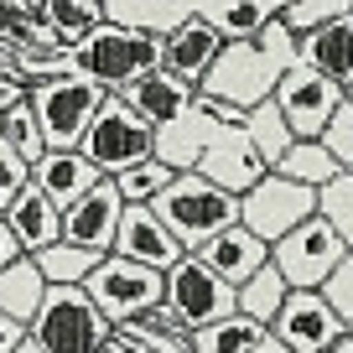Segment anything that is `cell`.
I'll return each mask as SVG.
<instances>
[{"label": "cell", "instance_id": "1", "mask_svg": "<svg viewBox=\"0 0 353 353\" xmlns=\"http://www.w3.org/2000/svg\"><path fill=\"white\" fill-rule=\"evenodd\" d=\"M296 68V37L281 26V16L265 26L254 42H234L219 52V63L208 68V78L198 83L203 99L229 104V110L250 114L254 104L276 99V83Z\"/></svg>", "mask_w": 353, "mask_h": 353}, {"label": "cell", "instance_id": "2", "mask_svg": "<svg viewBox=\"0 0 353 353\" xmlns=\"http://www.w3.org/2000/svg\"><path fill=\"white\" fill-rule=\"evenodd\" d=\"M151 213L166 223V234L182 244V254H198L213 234L239 223V198H229L223 188H213L208 176H198V172H182V176H172V188L151 203Z\"/></svg>", "mask_w": 353, "mask_h": 353}, {"label": "cell", "instance_id": "3", "mask_svg": "<svg viewBox=\"0 0 353 353\" xmlns=\"http://www.w3.org/2000/svg\"><path fill=\"white\" fill-rule=\"evenodd\" d=\"M161 52H166V42H151V37L130 32V26L104 21L73 52V73L88 78V83H99L104 94H125V88H135L141 78H151L161 68Z\"/></svg>", "mask_w": 353, "mask_h": 353}, {"label": "cell", "instance_id": "4", "mask_svg": "<svg viewBox=\"0 0 353 353\" xmlns=\"http://www.w3.org/2000/svg\"><path fill=\"white\" fill-rule=\"evenodd\" d=\"M26 338L42 353H104L114 338V327L104 322V312L88 301L83 286H47L42 312L32 317Z\"/></svg>", "mask_w": 353, "mask_h": 353}, {"label": "cell", "instance_id": "5", "mask_svg": "<svg viewBox=\"0 0 353 353\" xmlns=\"http://www.w3.org/2000/svg\"><path fill=\"white\" fill-rule=\"evenodd\" d=\"M83 161L94 166L99 176H125L130 166H145V161H156V130L141 120L135 110H125V99L120 94H110L104 99V110L94 114V125H88V135H83Z\"/></svg>", "mask_w": 353, "mask_h": 353}, {"label": "cell", "instance_id": "6", "mask_svg": "<svg viewBox=\"0 0 353 353\" xmlns=\"http://www.w3.org/2000/svg\"><path fill=\"white\" fill-rule=\"evenodd\" d=\"M104 99H110V94H104L99 83L78 78V73L52 78V83H37L32 94H26L37 125H42L47 151H78L83 135H88V125H94V114L104 110Z\"/></svg>", "mask_w": 353, "mask_h": 353}, {"label": "cell", "instance_id": "7", "mask_svg": "<svg viewBox=\"0 0 353 353\" xmlns=\"http://www.w3.org/2000/svg\"><path fill=\"white\" fill-rule=\"evenodd\" d=\"M83 291H88V301L104 312V322L120 327V322L145 317V312L161 307L166 276L161 270H145V265H130V260H120V254H104V260L94 265V276L83 281Z\"/></svg>", "mask_w": 353, "mask_h": 353}, {"label": "cell", "instance_id": "8", "mask_svg": "<svg viewBox=\"0 0 353 353\" xmlns=\"http://www.w3.org/2000/svg\"><path fill=\"white\" fill-rule=\"evenodd\" d=\"M307 219H317V192L301 188V182H286V176H276V172H265L260 182L239 198V223L260 244H281Z\"/></svg>", "mask_w": 353, "mask_h": 353}, {"label": "cell", "instance_id": "9", "mask_svg": "<svg viewBox=\"0 0 353 353\" xmlns=\"http://www.w3.org/2000/svg\"><path fill=\"white\" fill-rule=\"evenodd\" d=\"M343 260H348V244L332 234V223L322 213L307 219L301 229H291L281 244H270V265L281 270V281L291 291H317Z\"/></svg>", "mask_w": 353, "mask_h": 353}, {"label": "cell", "instance_id": "10", "mask_svg": "<svg viewBox=\"0 0 353 353\" xmlns=\"http://www.w3.org/2000/svg\"><path fill=\"white\" fill-rule=\"evenodd\" d=\"M161 307L172 312L188 332H203V327H213V322L234 317V286H223L198 254H182V260L166 270Z\"/></svg>", "mask_w": 353, "mask_h": 353}, {"label": "cell", "instance_id": "11", "mask_svg": "<svg viewBox=\"0 0 353 353\" xmlns=\"http://www.w3.org/2000/svg\"><path fill=\"white\" fill-rule=\"evenodd\" d=\"M343 99H348V94H343L338 83H327L322 73H312L301 57H296V68L276 83V110L286 114L291 141H317V135L327 130V120L343 110Z\"/></svg>", "mask_w": 353, "mask_h": 353}, {"label": "cell", "instance_id": "12", "mask_svg": "<svg viewBox=\"0 0 353 353\" xmlns=\"http://www.w3.org/2000/svg\"><path fill=\"white\" fill-rule=\"evenodd\" d=\"M223 130V120H219V104L213 99H192L188 110L176 114V120H166L161 130H156V161L166 166V172H198V161H203V151H208V141Z\"/></svg>", "mask_w": 353, "mask_h": 353}, {"label": "cell", "instance_id": "13", "mask_svg": "<svg viewBox=\"0 0 353 353\" xmlns=\"http://www.w3.org/2000/svg\"><path fill=\"white\" fill-rule=\"evenodd\" d=\"M270 338H281L291 353H327L332 343L348 332V322L332 317V307L317 296V291H291L286 307H281V317L270 322Z\"/></svg>", "mask_w": 353, "mask_h": 353}, {"label": "cell", "instance_id": "14", "mask_svg": "<svg viewBox=\"0 0 353 353\" xmlns=\"http://www.w3.org/2000/svg\"><path fill=\"white\" fill-rule=\"evenodd\" d=\"M265 172H270V166H265L260 156H254V145L244 141V130H239V125H223V130L208 141L203 161H198V176H208L213 188H223L229 198H244V192H250Z\"/></svg>", "mask_w": 353, "mask_h": 353}, {"label": "cell", "instance_id": "15", "mask_svg": "<svg viewBox=\"0 0 353 353\" xmlns=\"http://www.w3.org/2000/svg\"><path fill=\"white\" fill-rule=\"evenodd\" d=\"M120 213H125V203H120V192H114V182L104 176L83 203H73V208L63 213V239L78 244V250H88V254H110L114 234H120Z\"/></svg>", "mask_w": 353, "mask_h": 353}, {"label": "cell", "instance_id": "16", "mask_svg": "<svg viewBox=\"0 0 353 353\" xmlns=\"http://www.w3.org/2000/svg\"><path fill=\"white\" fill-rule=\"evenodd\" d=\"M110 254H120V260H130V265H145V270H161V276H166V270L182 260V244L166 234V223L156 219L151 208H125Z\"/></svg>", "mask_w": 353, "mask_h": 353}, {"label": "cell", "instance_id": "17", "mask_svg": "<svg viewBox=\"0 0 353 353\" xmlns=\"http://www.w3.org/2000/svg\"><path fill=\"white\" fill-rule=\"evenodd\" d=\"M198 260L208 265L213 276L223 281V286H234L239 291L250 276H260L265 265H270V244H260L244 223H234V229H223V234H213L208 244L198 250Z\"/></svg>", "mask_w": 353, "mask_h": 353}, {"label": "cell", "instance_id": "18", "mask_svg": "<svg viewBox=\"0 0 353 353\" xmlns=\"http://www.w3.org/2000/svg\"><path fill=\"white\" fill-rule=\"evenodd\" d=\"M99 182H104V176L83 161V151H47L42 161L32 166V188L42 192L57 213H68L73 203H83Z\"/></svg>", "mask_w": 353, "mask_h": 353}, {"label": "cell", "instance_id": "19", "mask_svg": "<svg viewBox=\"0 0 353 353\" xmlns=\"http://www.w3.org/2000/svg\"><path fill=\"white\" fill-rule=\"evenodd\" d=\"M276 16H281V0H203L198 6V21L208 26L223 47L254 42Z\"/></svg>", "mask_w": 353, "mask_h": 353}, {"label": "cell", "instance_id": "20", "mask_svg": "<svg viewBox=\"0 0 353 353\" xmlns=\"http://www.w3.org/2000/svg\"><path fill=\"white\" fill-rule=\"evenodd\" d=\"M296 57L312 68V73H322L327 83H338L343 94H348V88H353V16H343V21L301 37Z\"/></svg>", "mask_w": 353, "mask_h": 353}, {"label": "cell", "instance_id": "21", "mask_svg": "<svg viewBox=\"0 0 353 353\" xmlns=\"http://www.w3.org/2000/svg\"><path fill=\"white\" fill-rule=\"evenodd\" d=\"M192 16H198V6H188V0H104V21L130 26V32L151 37V42H166Z\"/></svg>", "mask_w": 353, "mask_h": 353}, {"label": "cell", "instance_id": "22", "mask_svg": "<svg viewBox=\"0 0 353 353\" xmlns=\"http://www.w3.org/2000/svg\"><path fill=\"white\" fill-rule=\"evenodd\" d=\"M219 52H223V42L208 32V26L192 16L188 26H176L172 37H166V52H161V68L172 78H182L188 88H198L203 78H208V68L219 63Z\"/></svg>", "mask_w": 353, "mask_h": 353}, {"label": "cell", "instance_id": "23", "mask_svg": "<svg viewBox=\"0 0 353 353\" xmlns=\"http://www.w3.org/2000/svg\"><path fill=\"white\" fill-rule=\"evenodd\" d=\"M6 229L16 234V244H21L26 260H37L42 250H52V244L63 239V213H57L37 188H26L21 198L6 208Z\"/></svg>", "mask_w": 353, "mask_h": 353}, {"label": "cell", "instance_id": "24", "mask_svg": "<svg viewBox=\"0 0 353 353\" xmlns=\"http://www.w3.org/2000/svg\"><path fill=\"white\" fill-rule=\"evenodd\" d=\"M120 99H125V110H135L145 125H151V130H161L166 120H176V114L198 99V88H188L182 78L166 73V68H156L151 78H141L135 88H125Z\"/></svg>", "mask_w": 353, "mask_h": 353}, {"label": "cell", "instance_id": "25", "mask_svg": "<svg viewBox=\"0 0 353 353\" xmlns=\"http://www.w3.org/2000/svg\"><path fill=\"white\" fill-rule=\"evenodd\" d=\"M42 296H47V281H42V270H37V260L21 254L11 270H0V317L32 327V317L42 312Z\"/></svg>", "mask_w": 353, "mask_h": 353}, {"label": "cell", "instance_id": "26", "mask_svg": "<svg viewBox=\"0 0 353 353\" xmlns=\"http://www.w3.org/2000/svg\"><path fill=\"white\" fill-rule=\"evenodd\" d=\"M114 338L135 343L141 353H192V332L182 327V322H176L166 307L145 312V317H130V322H120V327H114Z\"/></svg>", "mask_w": 353, "mask_h": 353}, {"label": "cell", "instance_id": "27", "mask_svg": "<svg viewBox=\"0 0 353 353\" xmlns=\"http://www.w3.org/2000/svg\"><path fill=\"white\" fill-rule=\"evenodd\" d=\"M239 130H244V141L254 145V156H260L265 166H270V172H276L281 166V156L291 151V125H286V114L276 110V99H265V104H254L250 114H244L239 120Z\"/></svg>", "mask_w": 353, "mask_h": 353}, {"label": "cell", "instance_id": "28", "mask_svg": "<svg viewBox=\"0 0 353 353\" xmlns=\"http://www.w3.org/2000/svg\"><path fill=\"white\" fill-rule=\"evenodd\" d=\"M47 26L63 52H78L104 26V0H47Z\"/></svg>", "mask_w": 353, "mask_h": 353}, {"label": "cell", "instance_id": "29", "mask_svg": "<svg viewBox=\"0 0 353 353\" xmlns=\"http://www.w3.org/2000/svg\"><path fill=\"white\" fill-rule=\"evenodd\" d=\"M286 296H291V286L281 281V270L265 265L260 276H250L239 291H234V312L250 317V322H260V327H270V322L281 317V307H286Z\"/></svg>", "mask_w": 353, "mask_h": 353}, {"label": "cell", "instance_id": "30", "mask_svg": "<svg viewBox=\"0 0 353 353\" xmlns=\"http://www.w3.org/2000/svg\"><path fill=\"white\" fill-rule=\"evenodd\" d=\"M276 176H286V182H301V188L322 192V188H332V182H338V176H348V172H343V166L332 161V156L322 151L317 141H296L286 156H281Z\"/></svg>", "mask_w": 353, "mask_h": 353}, {"label": "cell", "instance_id": "31", "mask_svg": "<svg viewBox=\"0 0 353 353\" xmlns=\"http://www.w3.org/2000/svg\"><path fill=\"white\" fill-rule=\"evenodd\" d=\"M99 260H104V254H88V250H78V244L57 239L52 250L37 254V270H42L47 286H83V281L94 276V265H99Z\"/></svg>", "mask_w": 353, "mask_h": 353}, {"label": "cell", "instance_id": "32", "mask_svg": "<svg viewBox=\"0 0 353 353\" xmlns=\"http://www.w3.org/2000/svg\"><path fill=\"white\" fill-rule=\"evenodd\" d=\"M343 16H353V0H281V26L296 42L322 32V26H332V21H343Z\"/></svg>", "mask_w": 353, "mask_h": 353}, {"label": "cell", "instance_id": "33", "mask_svg": "<svg viewBox=\"0 0 353 353\" xmlns=\"http://www.w3.org/2000/svg\"><path fill=\"white\" fill-rule=\"evenodd\" d=\"M260 338H265L260 322H250V317L234 312V317H223V322H213V327L192 332V353H250Z\"/></svg>", "mask_w": 353, "mask_h": 353}, {"label": "cell", "instance_id": "34", "mask_svg": "<svg viewBox=\"0 0 353 353\" xmlns=\"http://www.w3.org/2000/svg\"><path fill=\"white\" fill-rule=\"evenodd\" d=\"M0 141L11 145V151L21 156L26 166H37V161L47 156V141H42V125H37L32 104H16V110L0 114Z\"/></svg>", "mask_w": 353, "mask_h": 353}, {"label": "cell", "instance_id": "35", "mask_svg": "<svg viewBox=\"0 0 353 353\" xmlns=\"http://www.w3.org/2000/svg\"><path fill=\"white\" fill-rule=\"evenodd\" d=\"M172 176L176 172H166L161 161H145V166H130L125 176H114V192H120L125 208H151V203L172 188Z\"/></svg>", "mask_w": 353, "mask_h": 353}, {"label": "cell", "instance_id": "36", "mask_svg": "<svg viewBox=\"0 0 353 353\" xmlns=\"http://www.w3.org/2000/svg\"><path fill=\"white\" fill-rule=\"evenodd\" d=\"M317 213L332 223V234H338V239L348 244V254H353V176H338L332 188L317 192Z\"/></svg>", "mask_w": 353, "mask_h": 353}, {"label": "cell", "instance_id": "37", "mask_svg": "<svg viewBox=\"0 0 353 353\" xmlns=\"http://www.w3.org/2000/svg\"><path fill=\"white\" fill-rule=\"evenodd\" d=\"M317 145L332 156V161L343 166V172L353 176V110H348V99H343V110L327 120V130L317 135Z\"/></svg>", "mask_w": 353, "mask_h": 353}, {"label": "cell", "instance_id": "38", "mask_svg": "<svg viewBox=\"0 0 353 353\" xmlns=\"http://www.w3.org/2000/svg\"><path fill=\"white\" fill-rule=\"evenodd\" d=\"M26 188H32V166H26L11 145L0 141V219H6V208H11Z\"/></svg>", "mask_w": 353, "mask_h": 353}, {"label": "cell", "instance_id": "39", "mask_svg": "<svg viewBox=\"0 0 353 353\" xmlns=\"http://www.w3.org/2000/svg\"><path fill=\"white\" fill-rule=\"evenodd\" d=\"M317 296L332 307V317H338V322H353V254L317 286Z\"/></svg>", "mask_w": 353, "mask_h": 353}, {"label": "cell", "instance_id": "40", "mask_svg": "<svg viewBox=\"0 0 353 353\" xmlns=\"http://www.w3.org/2000/svg\"><path fill=\"white\" fill-rule=\"evenodd\" d=\"M26 94H32V88H26L21 78L11 73V68L0 63V114H6V110H16V104H26Z\"/></svg>", "mask_w": 353, "mask_h": 353}, {"label": "cell", "instance_id": "41", "mask_svg": "<svg viewBox=\"0 0 353 353\" xmlns=\"http://www.w3.org/2000/svg\"><path fill=\"white\" fill-rule=\"evenodd\" d=\"M21 343H26V327L11 322V317H0V353H16Z\"/></svg>", "mask_w": 353, "mask_h": 353}, {"label": "cell", "instance_id": "42", "mask_svg": "<svg viewBox=\"0 0 353 353\" xmlns=\"http://www.w3.org/2000/svg\"><path fill=\"white\" fill-rule=\"evenodd\" d=\"M16 260H21V244H16V234L6 229V219H0V270H11Z\"/></svg>", "mask_w": 353, "mask_h": 353}, {"label": "cell", "instance_id": "43", "mask_svg": "<svg viewBox=\"0 0 353 353\" xmlns=\"http://www.w3.org/2000/svg\"><path fill=\"white\" fill-rule=\"evenodd\" d=\"M250 353H291V348H286V343H281V338H270V332H265V338H260V343H254V348H250Z\"/></svg>", "mask_w": 353, "mask_h": 353}, {"label": "cell", "instance_id": "44", "mask_svg": "<svg viewBox=\"0 0 353 353\" xmlns=\"http://www.w3.org/2000/svg\"><path fill=\"white\" fill-rule=\"evenodd\" d=\"M327 353H353V332H343V338H338V343H332V348H327Z\"/></svg>", "mask_w": 353, "mask_h": 353}, {"label": "cell", "instance_id": "45", "mask_svg": "<svg viewBox=\"0 0 353 353\" xmlns=\"http://www.w3.org/2000/svg\"><path fill=\"white\" fill-rule=\"evenodd\" d=\"M16 353H42V348H37V343H32V338H26V343H21V348H16Z\"/></svg>", "mask_w": 353, "mask_h": 353}, {"label": "cell", "instance_id": "46", "mask_svg": "<svg viewBox=\"0 0 353 353\" xmlns=\"http://www.w3.org/2000/svg\"><path fill=\"white\" fill-rule=\"evenodd\" d=\"M348 110H353V88H348Z\"/></svg>", "mask_w": 353, "mask_h": 353}, {"label": "cell", "instance_id": "47", "mask_svg": "<svg viewBox=\"0 0 353 353\" xmlns=\"http://www.w3.org/2000/svg\"><path fill=\"white\" fill-rule=\"evenodd\" d=\"M348 332H353V322H348Z\"/></svg>", "mask_w": 353, "mask_h": 353}]
</instances>
